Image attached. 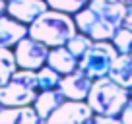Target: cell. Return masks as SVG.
<instances>
[{
	"label": "cell",
	"instance_id": "1",
	"mask_svg": "<svg viewBox=\"0 0 132 124\" xmlns=\"http://www.w3.org/2000/svg\"><path fill=\"white\" fill-rule=\"evenodd\" d=\"M128 6L122 0H89L74 14L78 31L89 35L93 41H111L124 25Z\"/></svg>",
	"mask_w": 132,
	"mask_h": 124
},
{
	"label": "cell",
	"instance_id": "2",
	"mask_svg": "<svg viewBox=\"0 0 132 124\" xmlns=\"http://www.w3.org/2000/svg\"><path fill=\"white\" fill-rule=\"evenodd\" d=\"M78 33L76 20L72 14L60 12V10H45L37 20L29 23L27 35L41 41L49 49L53 47H62L68 43V39Z\"/></svg>",
	"mask_w": 132,
	"mask_h": 124
},
{
	"label": "cell",
	"instance_id": "3",
	"mask_svg": "<svg viewBox=\"0 0 132 124\" xmlns=\"http://www.w3.org/2000/svg\"><path fill=\"white\" fill-rule=\"evenodd\" d=\"M130 97H132L130 89L122 87L109 76H103V78L93 79V85H91V91L86 101L89 103L95 114L120 116Z\"/></svg>",
	"mask_w": 132,
	"mask_h": 124
},
{
	"label": "cell",
	"instance_id": "4",
	"mask_svg": "<svg viewBox=\"0 0 132 124\" xmlns=\"http://www.w3.org/2000/svg\"><path fill=\"white\" fill-rule=\"evenodd\" d=\"M39 93L37 87V72L18 68L16 74L0 85V105L2 107H20V105H33Z\"/></svg>",
	"mask_w": 132,
	"mask_h": 124
},
{
	"label": "cell",
	"instance_id": "5",
	"mask_svg": "<svg viewBox=\"0 0 132 124\" xmlns=\"http://www.w3.org/2000/svg\"><path fill=\"white\" fill-rule=\"evenodd\" d=\"M117 56H119V50L111 41H93L91 47L84 52V56L80 58L78 68L86 72L91 79H97L109 76Z\"/></svg>",
	"mask_w": 132,
	"mask_h": 124
},
{
	"label": "cell",
	"instance_id": "6",
	"mask_svg": "<svg viewBox=\"0 0 132 124\" xmlns=\"http://www.w3.org/2000/svg\"><path fill=\"white\" fill-rule=\"evenodd\" d=\"M49 47L43 45L41 41L33 37H23L16 47H14V54H16V62L18 66L23 70H35L37 72L41 66L47 64L49 58Z\"/></svg>",
	"mask_w": 132,
	"mask_h": 124
},
{
	"label": "cell",
	"instance_id": "7",
	"mask_svg": "<svg viewBox=\"0 0 132 124\" xmlns=\"http://www.w3.org/2000/svg\"><path fill=\"white\" fill-rule=\"evenodd\" d=\"M93 109L87 101L66 99L53 114L47 118L49 124H86L93 122Z\"/></svg>",
	"mask_w": 132,
	"mask_h": 124
},
{
	"label": "cell",
	"instance_id": "8",
	"mask_svg": "<svg viewBox=\"0 0 132 124\" xmlns=\"http://www.w3.org/2000/svg\"><path fill=\"white\" fill-rule=\"evenodd\" d=\"M91 85H93V79H91L86 72H82L78 68V70L70 72V74L62 76L58 87H60V91L64 93L66 99L86 101L87 95H89V91H91Z\"/></svg>",
	"mask_w": 132,
	"mask_h": 124
},
{
	"label": "cell",
	"instance_id": "9",
	"mask_svg": "<svg viewBox=\"0 0 132 124\" xmlns=\"http://www.w3.org/2000/svg\"><path fill=\"white\" fill-rule=\"evenodd\" d=\"M45 10H49L47 0H8L6 4V14L25 25L33 23Z\"/></svg>",
	"mask_w": 132,
	"mask_h": 124
},
{
	"label": "cell",
	"instance_id": "10",
	"mask_svg": "<svg viewBox=\"0 0 132 124\" xmlns=\"http://www.w3.org/2000/svg\"><path fill=\"white\" fill-rule=\"evenodd\" d=\"M64 101H66V97L60 91V87H53V89L39 91L37 97H35V101H33V107H35V111H37L41 122H47V118H49Z\"/></svg>",
	"mask_w": 132,
	"mask_h": 124
},
{
	"label": "cell",
	"instance_id": "11",
	"mask_svg": "<svg viewBox=\"0 0 132 124\" xmlns=\"http://www.w3.org/2000/svg\"><path fill=\"white\" fill-rule=\"evenodd\" d=\"M29 25L18 21L16 17L2 14L0 16V45L2 47H16L23 37H27Z\"/></svg>",
	"mask_w": 132,
	"mask_h": 124
},
{
	"label": "cell",
	"instance_id": "12",
	"mask_svg": "<svg viewBox=\"0 0 132 124\" xmlns=\"http://www.w3.org/2000/svg\"><path fill=\"white\" fill-rule=\"evenodd\" d=\"M37 122H41V118H39L33 105L0 109V124H37Z\"/></svg>",
	"mask_w": 132,
	"mask_h": 124
},
{
	"label": "cell",
	"instance_id": "13",
	"mask_svg": "<svg viewBox=\"0 0 132 124\" xmlns=\"http://www.w3.org/2000/svg\"><path fill=\"white\" fill-rule=\"evenodd\" d=\"M78 62H80V58L74 56V54L68 50L66 45L53 47V49L49 50V58H47V64H49L51 68H54V70H56L58 74H62V76L78 70Z\"/></svg>",
	"mask_w": 132,
	"mask_h": 124
},
{
	"label": "cell",
	"instance_id": "14",
	"mask_svg": "<svg viewBox=\"0 0 132 124\" xmlns=\"http://www.w3.org/2000/svg\"><path fill=\"white\" fill-rule=\"evenodd\" d=\"M109 78H113L117 83H120L126 89H132V52L130 54H119L113 64Z\"/></svg>",
	"mask_w": 132,
	"mask_h": 124
},
{
	"label": "cell",
	"instance_id": "15",
	"mask_svg": "<svg viewBox=\"0 0 132 124\" xmlns=\"http://www.w3.org/2000/svg\"><path fill=\"white\" fill-rule=\"evenodd\" d=\"M16 54H14V47H2L0 45V85H4L18 70Z\"/></svg>",
	"mask_w": 132,
	"mask_h": 124
},
{
	"label": "cell",
	"instance_id": "16",
	"mask_svg": "<svg viewBox=\"0 0 132 124\" xmlns=\"http://www.w3.org/2000/svg\"><path fill=\"white\" fill-rule=\"evenodd\" d=\"M60 79H62V74H58L49 64H45V66H41L37 70V87H39V91L58 87L60 85Z\"/></svg>",
	"mask_w": 132,
	"mask_h": 124
},
{
	"label": "cell",
	"instance_id": "17",
	"mask_svg": "<svg viewBox=\"0 0 132 124\" xmlns=\"http://www.w3.org/2000/svg\"><path fill=\"white\" fill-rule=\"evenodd\" d=\"M111 43L115 45V49L119 50V54H130L132 52V29H128L126 25H122V27L113 35Z\"/></svg>",
	"mask_w": 132,
	"mask_h": 124
},
{
	"label": "cell",
	"instance_id": "18",
	"mask_svg": "<svg viewBox=\"0 0 132 124\" xmlns=\"http://www.w3.org/2000/svg\"><path fill=\"white\" fill-rule=\"evenodd\" d=\"M91 43H93V39H91L89 35H86V33H82V31H78L74 37L68 39L66 47H68V50H70L74 56L82 58V56H84V52H86V50L91 47Z\"/></svg>",
	"mask_w": 132,
	"mask_h": 124
},
{
	"label": "cell",
	"instance_id": "19",
	"mask_svg": "<svg viewBox=\"0 0 132 124\" xmlns=\"http://www.w3.org/2000/svg\"><path fill=\"white\" fill-rule=\"evenodd\" d=\"M89 0H47L49 8L53 10H60V12H66V14H78L84 6L87 4Z\"/></svg>",
	"mask_w": 132,
	"mask_h": 124
},
{
	"label": "cell",
	"instance_id": "20",
	"mask_svg": "<svg viewBox=\"0 0 132 124\" xmlns=\"http://www.w3.org/2000/svg\"><path fill=\"white\" fill-rule=\"evenodd\" d=\"M93 122L95 124H122L120 116H113V114H93Z\"/></svg>",
	"mask_w": 132,
	"mask_h": 124
},
{
	"label": "cell",
	"instance_id": "21",
	"mask_svg": "<svg viewBox=\"0 0 132 124\" xmlns=\"http://www.w3.org/2000/svg\"><path fill=\"white\" fill-rule=\"evenodd\" d=\"M120 122L122 124H132V97L128 99L126 107H124L122 112H120Z\"/></svg>",
	"mask_w": 132,
	"mask_h": 124
},
{
	"label": "cell",
	"instance_id": "22",
	"mask_svg": "<svg viewBox=\"0 0 132 124\" xmlns=\"http://www.w3.org/2000/svg\"><path fill=\"white\" fill-rule=\"evenodd\" d=\"M124 25L128 29H132V4H128V10H126V17H124Z\"/></svg>",
	"mask_w": 132,
	"mask_h": 124
},
{
	"label": "cell",
	"instance_id": "23",
	"mask_svg": "<svg viewBox=\"0 0 132 124\" xmlns=\"http://www.w3.org/2000/svg\"><path fill=\"white\" fill-rule=\"evenodd\" d=\"M6 4H8L6 0H0V16H2V14H6Z\"/></svg>",
	"mask_w": 132,
	"mask_h": 124
},
{
	"label": "cell",
	"instance_id": "24",
	"mask_svg": "<svg viewBox=\"0 0 132 124\" xmlns=\"http://www.w3.org/2000/svg\"><path fill=\"white\" fill-rule=\"evenodd\" d=\"M122 2H124L126 6H128V4H132V0H122Z\"/></svg>",
	"mask_w": 132,
	"mask_h": 124
},
{
	"label": "cell",
	"instance_id": "25",
	"mask_svg": "<svg viewBox=\"0 0 132 124\" xmlns=\"http://www.w3.org/2000/svg\"><path fill=\"white\" fill-rule=\"evenodd\" d=\"M0 109H2V105H0Z\"/></svg>",
	"mask_w": 132,
	"mask_h": 124
},
{
	"label": "cell",
	"instance_id": "26",
	"mask_svg": "<svg viewBox=\"0 0 132 124\" xmlns=\"http://www.w3.org/2000/svg\"><path fill=\"white\" fill-rule=\"evenodd\" d=\"M130 93H132V89H130Z\"/></svg>",
	"mask_w": 132,
	"mask_h": 124
},
{
	"label": "cell",
	"instance_id": "27",
	"mask_svg": "<svg viewBox=\"0 0 132 124\" xmlns=\"http://www.w3.org/2000/svg\"><path fill=\"white\" fill-rule=\"evenodd\" d=\"M6 2H8V0H6Z\"/></svg>",
	"mask_w": 132,
	"mask_h": 124
}]
</instances>
